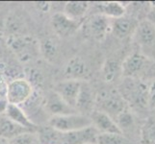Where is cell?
<instances>
[{
  "label": "cell",
  "instance_id": "obj_17",
  "mask_svg": "<svg viewBox=\"0 0 155 144\" xmlns=\"http://www.w3.org/2000/svg\"><path fill=\"white\" fill-rule=\"evenodd\" d=\"M4 114L12 121L15 122L17 124L20 125L21 127H23L31 132H37L39 129V126L33 120L30 119L28 114L19 106L9 104Z\"/></svg>",
  "mask_w": 155,
  "mask_h": 144
},
{
  "label": "cell",
  "instance_id": "obj_3",
  "mask_svg": "<svg viewBox=\"0 0 155 144\" xmlns=\"http://www.w3.org/2000/svg\"><path fill=\"white\" fill-rule=\"evenodd\" d=\"M154 66V61L140 50L132 51L121 62L122 78H135L143 80Z\"/></svg>",
  "mask_w": 155,
  "mask_h": 144
},
{
  "label": "cell",
  "instance_id": "obj_9",
  "mask_svg": "<svg viewBox=\"0 0 155 144\" xmlns=\"http://www.w3.org/2000/svg\"><path fill=\"white\" fill-rule=\"evenodd\" d=\"M140 22L136 17L126 13L120 18L111 19V32L119 40H126L133 37Z\"/></svg>",
  "mask_w": 155,
  "mask_h": 144
},
{
  "label": "cell",
  "instance_id": "obj_22",
  "mask_svg": "<svg viewBox=\"0 0 155 144\" xmlns=\"http://www.w3.org/2000/svg\"><path fill=\"white\" fill-rule=\"evenodd\" d=\"M90 7L89 2L85 1H69L65 4L64 14L68 18L74 20H83Z\"/></svg>",
  "mask_w": 155,
  "mask_h": 144
},
{
  "label": "cell",
  "instance_id": "obj_7",
  "mask_svg": "<svg viewBox=\"0 0 155 144\" xmlns=\"http://www.w3.org/2000/svg\"><path fill=\"white\" fill-rule=\"evenodd\" d=\"M98 135L99 133L93 125L77 131L59 132L56 144H97Z\"/></svg>",
  "mask_w": 155,
  "mask_h": 144
},
{
  "label": "cell",
  "instance_id": "obj_12",
  "mask_svg": "<svg viewBox=\"0 0 155 144\" xmlns=\"http://www.w3.org/2000/svg\"><path fill=\"white\" fill-rule=\"evenodd\" d=\"M81 82L82 81H79V80L66 79L56 84L53 91H55L68 106L75 109Z\"/></svg>",
  "mask_w": 155,
  "mask_h": 144
},
{
  "label": "cell",
  "instance_id": "obj_24",
  "mask_svg": "<svg viewBox=\"0 0 155 144\" xmlns=\"http://www.w3.org/2000/svg\"><path fill=\"white\" fill-rule=\"evenodd\" d=\"M97 144H135L122 134H99Z\"/></svg>",
  "mask_w": 155,
  "mask_h": 144
},
{
  "label": "cell",
  "instance_id": "obj_19",
  "mask_svg": "<svg viewBox=\"0 0 155 144\" xmlns=\"http://www.w3.org/2000/svg\"><path fill=\"white\" fill-rule=\"evenodd\" d=\"M88 66L84 60L80 57H73L69 60L65 67V77L68 80H79L84 81L88 75Z\"/></svg>",
  "mask_w": 155,
  "mask_h": 144
},
{
  "label": "cell",
  "instance_id": "obj_15",
  "mask_svg": "<svg viewBox=\"0 0 155 144\" xmlns=\"http://www.w3.org/2000/svg\"><path fill=\"white\" fill-rule=\"evenodd\" d=\"M92 125L97 130L99 134H121L116 121L108 114L97 110H94L90 114Z\"/></svg>",
  "mask_w": 155,
  "mask_h": 144
},
{
  "label": "cell",
  "instance_id": "obj_20",
  "mask_svg": "<svg viewBox=\"0 0 155 144\" xmlns=\"http://www.w3.org/2000/svg\"><path fill=\"white\" fill-rule=\"evenodd\" d=\"M27 132L31 131L12 121L5 114H0V137L3 139L11 140L12 138Z\"/></svg>",
  "mask_w": 155,
  "mask_h": 144
},
{
  "label": "cell",
  "instance_id": "obj_30",
  "mask_svg": "<svg viewBox=\"0 0 155 144\" xmlns=\"http://www.w3.org/2000/svg\"><path fill=\"white\" fill-rule=\"evenodd\" d=\"M9 103L6 97H0V114H4Z\"/></svg>",
  "mask_w": 155,
  "mask_h": 144
},
{
  "label": "cell",
  "instance_id": "obj_5",
  "mask_svg": "<svg viewBox=\"0 0 155 144\" xmlns=\"http://www.w3.org/2000/svg\"><path fill=\"white\" fill-rule=\"evenodd\" d=\"M47 124L56 131L67 133L85 129V128L92 126V121L88 115L72 114L67 115L50 116Z\"/></svg>",
  "mask_w": 155,
  "mask_h": 144
},
{
  "label": "cell",
  "instance_id": "obj_8",
  "mask_svg": "<svg viewBox=\"0 0 155 144\" xmlns=\"http://www.w3.org/2000/svg\"><path fill=\"white\" fill-rule=\"evenodd\" d=\"M134 40L137 49L147 57L149 52L155 48V27L146 18L140 21L135 31Z\"/></svg>",
  "mask_w": 155,
  "mask_h": 144
},
{
  "label": "cell",
  "instance_id": "obj_10",
  "mask_svg": "<svg viewBox=\"0 0 155 144\" xmlns=\"http://www.w3.org/2000/svg\"><path fill=\"white\" fill-rule=\"evenodd\" d=\"M85 27L88 36L93 40L102 41L111 32V18L99 14H94L85 23Z\"/></svg>",
  "mask_w": 155,
  "mask_h": 144
},
{
  "label": "cell",
  "instance_id": "obj_28",
  "mask_svg": "<svg viewBox=\"0 0 155 144\" xmlns=\"http://www.w3.org/2000/svg\"><path fill=\"white\" fill-rule=\"evenodd\" d=\"M147 19L155 27V2H152V5L147 14Z\"/></svg>",
  "mask_w": 155,
  "mask_h": 144
},
{
  "label": "cell",
  "instance_id": "obj_1",
  "mask_svg": "<svg viewBox=\"0 0 155 144\" xmlns=\"http://www.w3.org/2000/svg\"><path fill=\"white\" fill-rule=\"evenodd\" d=\"M117 89L134 114L142 115L148 110V84L143 80L122 78Z\"/></svg>",
  "mask_w": 155,
  "mask_h": 144
},
{
  "label": "cell",
  "instance_id": "obj_29",
  "mask_svg": "<svg viewBox=\"0 0 155 144\" xmlns=\"http://www.w3.org/2000/svg\"><path fill=\"white\" fill-rule=\"evenodd\" d=\"M7 85L5 78L0 75V97H6V90H7Z\"/></svg>",
  "mask_w": 155,
  "mask_h": 144
},
{
  "label": "cell",
  "instance_id": "obj_14",
  "mask_svg": "<svg viewBox=\"0 0 155 144\" xmlns=\"http://www.w3.org/2000/svg\"><path fill=\"white\" fill-rule=\"evenodd\" d=\"M115 121L124 136H125L130 139V136L132 134V136H137L139 138L141 127H138V122L135 114L129 108L117 115L115 118Z\"/></svg>",
  "mask_w": 155,
  "mask_h": 144
},
{
  "label": "cell",
  "instance_id": "obj_31",
  "mask_svg": "<svg viewBox=\"0 0 155 144\" xmlns=\"http://www.w3.org/2000/svg\"><path fill=\"white\" fill-rule=\"evenodd\" d=\"M0 144H9V142H8V140L3 139V138L0 137Z\"/></svg>",
  "mask_w": 155,
  "mask_h": 144
},
{
  "label": "cell",
  "instance_id": "obj_23",
  "mask_svg": "<svg viewBox=\"0 0 155 144\" xmlns=\"http://www.w3.org/2000/svg\"><path fill=\"white\" fill-rule=\"evenodd\" d=\"M102 76L106 83H114L121 76V62L115 59H108L103 63Z\"/></svg>",
  "mask_w": 155,
  "mask_h": 144
},
{
  "label": "cell",
  "instance_id": "obj_16",
  "mask_svg": "<svg viewBox=\"0 0 155 144\" xmlns=\"http://www.w3.org/2000/svg\"><path fill=\"white\" fill-rule=\"evenodd\" d=\"M45 107L46 111H48L51 116L78 114L75 109L68 106L55 91L47 93L45 101Z\"/></svg>",
  "mask_w": 155,
  "mask_h": 144
},
{
  "label": "cell",
  "instance_id": "obj_25",
  "mask_svg": "<svg viewBox=\"0 0 155 144\" xmlns=\"http://www.w3.org/2000/svg\"><path fill=\"white\" fill-rule=\"evenodd\" d=\"M40 53H41V55L46 60L53 61L57 57V53H58L55 41H53L52 40L49 39H45L44 40H41L40 43Z\"/></svg>",
  "mask_w": 155,
  "mask_h": 144
},
{
  "label": "cell",
  "instance_id": "obj_2",
  "mask_svg": "<svg viewBox=\"0 0 155 144\" xmlns=\"http://www.w3.org/2000/svg\"><path fill=\"white\" fill-rule=\"evenodd\" d=\"M128 108L129 107L117 88L103 87L95 91V110L108 114L114 120Z\"/></svg>",
  "mask_w": 155,
  "mask_h": 144
},
{
  "label": "cell",
  "instance_id": "obj_32",
  "mask_svg": "<svg viewBox=\"0 0 155 144\" xmlns=\"http://www.w3.org/2000/svg\"><path fill=\"white\" fill-rule=\"evenodd\" d=\"M154 114H155V113H154Z\"/></svg>",
  "mask_w": 155,
  "mask_h": 144
},
{
  "label": "cell",
  "instance_id": "obj_13",
  "mask_svg": "<svg viewBox=\"0 0 155 144\" xmlns=\"http://www.w3.org/2000/svg\"><path fill=\"white\" fill-rule=\"evenodd\" d=\"M75 109L78 114L88 116L95 110V91L85 80L81 82Z\"/></svg>",
  "mask_w": 155,
  "mask_h": 144
},
{
  "label": "cell",
  "instance_id": "obj_18",
  "mask_svg": "<svg viewBox=\"0 0 155 144\" xmlns=\"http://www.w3.org/2000/svg\"><path fill=\"white\" fill-rule=\"evenodd\" d=\"M129 3L125 4L124 2L117 1L95 3V8H97V13L95 14L105 15V17L111 19L120 18L126 14V7L129 5Z\"/></svg>",
  "mask_w": 155,
  "mask_h": 144
},
{
  "label": "cell",
  "instance_id": "obj_26",
  "mask_svg": "<svg viewBox=\"0 0 155 144\" xmlns=\"http://www.w3.org/2000/svg\"><path fill=\"white\" fill-rule=\"evenodd\" d=\"M8 142L9 144H35L36 142H39V138L37 132H27L8 140Z\"/></svg>",
  "mask_w": 155,
  "mask_h": 144
},
{
  "label": "cell",
  "instance_id": "obj_21",
  "mask_svg": "<svg viewBox=\"0 0 155 144\" xmlns=\"http://www.w3.org/2000/svg\"><path fill=\"white\" fill-rule=\"evenodd\" d=\"M139 142L140 144H155V114L148 115L142 123Z\"/></svg>",
  "mask_w": 155,
  "mask_h": 144
},
{
  "label": "cell",
  "instance_id": "obj_4",
  "mask_svg": "<svg viewBox=\"0 0 155 144\" xmlns=\"http://www.w3.org/2000/svg\"><path fill=\"white\" fill-rule=\"evenodd\" d=\"M9 47L19 61L31 62L40 54V42L29 36L12 35L7 40Z\"/></svg>",
  "mask_w": 155,
  "mask_h": 144
},
{
  "label": "cell",
  "instance_id": "obj_27",
  "mask_svg": "<svg viewBox=\"0 0 155 144\" xmlns=\"http://www.w3.org/2000/svg\"><path fill=\"white\" fill-rule=\"evenodd\" d=\"M148 107L155 110V79L148 84Z\"/></svg>",
  "mask_w": 155,
  "mask_h": 144
},
{
  "label": "cell",
  "instance_id": "obj_6",
  "mask_svg": "<svg viewBox=\"0 0 155 144\" xmlns=\"http://www.w3.org/2000/svg\"><path fill=\"white\" fill-rule=\"evenodd\" d=\"M35 88L25 78H15L7 85L6 98L11 105H24L31 98Z\"/></svg>",
  "mask_w": 155,
  "mask_h": 144
},
{
  "label": "cell",
  "instance_id": "obj_11",
  "mask_svg": "<svg viewBox=\"0 0 155 144\" xmlns=\"http://www.w3.org/2000/svg\"><path fill=\"white\" fill-rule=\"evenodd\" d=\"M83 20H74L68 18L62 13H55L51 18V25L55 33L60 38H68L71 37L82 26Z\"/></svg>",
  "mask_w": 155,
  "mask_h": 144
}]
</instances>
